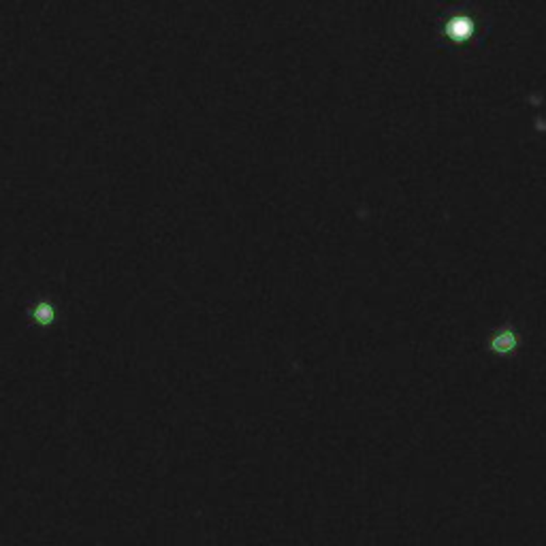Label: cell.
I'll return each instance as SVG.
<instances>
[{"label": "cell", "mask_w": 546, "mask_h": 546, "mask_svg": "<svg viewBox=\"0 0 546 546\" xmlns=\"http://www.w3.org/2000/svg\"><path fill=\"white\" fill-rule=\"evenodd\" d=\"M493 346H495L497 350H503V352H506V350H510V348L514 346V338H512V335H508V333H506V335H499V338L495 340V344H493Z\"/></svg>", "instance_id": "7a4b0ae2"}, {"label": "cell", "mask_w": 546, "mask_h": 546, "mask_svg": "<svg viewBox=\"0 0 546 546\" xmlns=\"http://www.w3.org/2000/svg\"><path fill=\"white\" fill-rule=\"evenodd\" d=\"M448 35H450V39H455V41H463V39H467V37L472 35V22H469V20H465V18H457V20H452V22L448 24Z\"/></svg>", "instance_id": "6da1fadb"}]
</instances>
